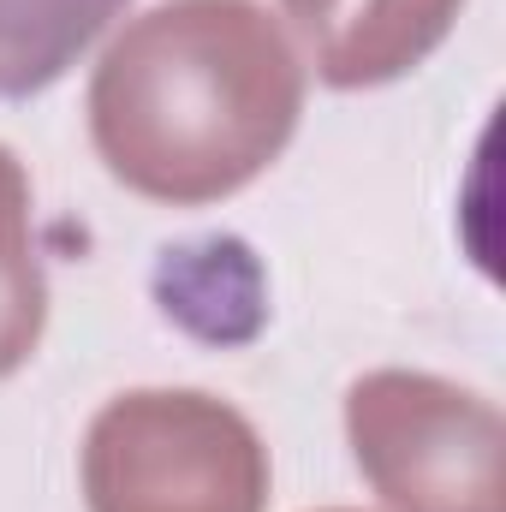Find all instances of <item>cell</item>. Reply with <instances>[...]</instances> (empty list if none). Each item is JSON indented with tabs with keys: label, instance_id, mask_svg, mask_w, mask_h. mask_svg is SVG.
Wrapping results in <instances>:
<instances>
[{
	"label": "cell",
	"instance_id": "obj_1",
	"mask_svg": "<svg viewBox=\"0 0 506 512\" xmlns=\"http://www.w3.org/2000/svg\"><path fill=\"white\" fill-rule=\"evenodd\" d=\"M304 66L256 0H161L90 78V137L149 203H221L292 143Z\"/></svg>",
	"mask_w": 506,
	"mask_h": 512
},
{
	"label": "cell",
	"instance_id": "obj_2",
	"mask_svg": "<svg viewBox=\"0 0 506 512\" xmlns=\"http://www.w3.org/2000/svg\"><path fill=\"white\" fill-rule=\"evenodd\" d=\"M90 512H262L268 447L245 411L197 387H137L84 435Z\"/></svg>",
	"mask_w": 506,
	"mask_h": 512
},
{
	"label": "cell",
	"instance_id": "obj_3",
	"mask_svg": "<svg viewBox=\"0 0 506 512\" xmlns=\"http://www.w3.org/2000/svg\"><path fill=\"white\" fill-rule=\"evenodd\" d=\"M346 435L393 512H506V423L471 387L376 370L346 393Z\"/></svg>",
	"mask_w": 506,
	"mask_h": 512
},
{
	"label": "cell",
	"instance_id": "obj_4",
	"mask_svg": "<svg viewBox=\"0 0 506 512\" xmlns=\"http://www.w3.org/2000/svg\"><path fill=\"white\" fill-rule=\"evenodd\" d=\"M280 6L304 36L322 84L376 90L423 66L447 42L465 0H280Z\"/></svg>",
	"mask_w": 506,
	"mask_h": 512
},
{
	"label": "cell",
	"instance_id": "obj_5",
	"mask_svg": "<svg viewBox=\"0 0 506 512\" xmlns=\"http://www.w3.org/2000/svg\"><path fill=\"white\" fill-rule=\"evenodd\" d=\"M131 0H0V96H36Z\"/></svg>",
	"mask_w": 506,
	"mask_h": 512
},
{
	"label": "cell",
	"instance_id": "obj_6",
	"mask_svg": "<svg viewBox=\"0 0 506 512\" xmlns=\"http://www.w3.org/2000/svg\"><path fill=\"white\" fill-rule=\"evenodd\" d=\"M48 328V274L30 233V179L0 143V376L30 364Z\"/></svg>",
	"mask_w": 506,
	"mask_h": 512
},
{
	"label": "cell",
	"instance_id": "obj_7",
	"mask_svg": "<svg viewBox=\"0 0 506 512\" xmlns=\"http://www.w3.org/2000/svg\"><path fill=\"white\" fill-rule=\"evenodd\" d=\"M334 512H346V507H334Z\"/></svg>",
	"mask_w": 506,
	"mask_h": 512
}]
</instances>
